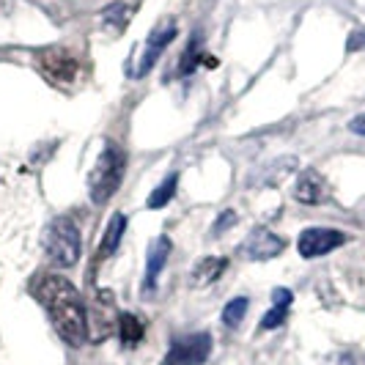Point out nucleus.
<instances>
[{"label": "nucleus", "instance_id": "nucleus-1", "mask_svg": "<svg viewBox=\"0 0 365 365\" xmlns=\"http://www.w3.org/2000/svg\"><path fill=\"white\" fill-rule=\"evenodd\" d=\"M34 297L44 305L53 327L69 346H83L88 338V311L80 292L61 274H44L34 286Z\"/></svg>", "mask_w": 365, "mask_h": 365}, {"label": "nucleus", "instance_id": "nucleus-2", "mask_svg": "<svg viewBox=\"0 0 365 365\" xmlns=\"http://www.w3.org/2000/svg\"><path fill=\"white\" fill-rule=\"evenodd\" d=\"M124 168H127V154L118 146L108 143L88 173V192L93 203H105L118 190V184L124 179Z\"/></svg>", "mask_w": 365, "mask_h": 365}, {"label": "nucleus", "instance_id": "nucleus-3", "mask_svg": "<svg viewBox=\"0 0 365 365\" xmlns=\"http://www.w3.org/2000/svg\"><path fill=\"white\" fill-rule=\"evenodd\" d=\"M44 250L61 267H74L80 261V231L72 217H55L44 231Z\"/></svg>", "mask_w": 365, "mask_h": 365}, {"label": "nucleus", "instance_id": "nucleus-4", "mask_svg": "<svg viewBox=\"0 0 365 365\" xmlns=\"http://www.w3.org/2000/svg\"><path fill=\"white\" fill-rule=\"evenodd\" d=\"M38 66L47 74V80H53L55 86H69L80 74V61L63 47H47L38 55Z\"/></svg>", "mask_w": 365, "mask_h": 365}, {"label": "nucleus", "instance_id": "nucleus-5", "mask_svg": "<svg viewBox=\"0 0 365 365\" xmlns=\"http://www.w3.org/2000/svg\"><path fill=\"white\" fill-rule=\"evenodd\" d=\"M209 351H212V338L206 332L184 335L170 344L165 365H201L209 357Z\"/></svg>", "mask_w": 365, "mask_h": 365}, {"label": "nucleus", "instance_id": "nucleus-6", "mask_svg": "<svg viewBox=\"0 0 365 365\" xmlns=\"http://www.w3.org/2000/svg\"><path fill=\"white\" fill-rule=\"evenodd\" d=\"M346 242V234L344 231H335V228H308L299 234V256L302 258H319L332 253L335 247H341Z\"/></svg>", "mask_w": 365, "mask_h": 365}, {"label": "nucleus", "instance_id": "nucleus-7", "mask_svg": "<svg viewBox=\"0 0 365 365\" xmlns=\"http://www.w3.org/2000/svg\"><path fill=\"white\" fill-rule=\"evenodd\" d=\"M176 22L173 19H165V22H160L154 31H151V36L146 38V47H143V55H140V61H138V69H135V74L140 77V74H146L154 63H157V58L168 50V44L176 38Z\"/></svg>", "mask_w": 365, "mask_h": 365}, {"label": "nucleus", "instance_id": "nucleus-8", "mask_svg": "<svg viewBox=\"0 0 365 365\" xmlns=\"http://www.w3.org/2000/svg\"><path fill=\"white\" fill-rule=\"evenodd\" d=\"M283 247H286V242H283L280 237L269 234L267 228H256V231L247 237L245 247H242V253L250 258V261H269V258L280 256Z\"/></svg>", "mask_w": 365, "mask_h": 365}, {"label": "nucleus", "instance_id": "nucleus-9", "mask_svg": "<svg viewBox=\"0 0 365 365\" xmlns=\"http://www.w3.org/2000/svg\"><path fill=\"white\" fill-rule=\"evenodd\" d=\"M168 256H170V239L168 237H157L151 245H148L146 277H143V292L146 294L157 289V280H160L165 264H168Z\"/></svg>", "mask_w": 365, "mask_h": 365}, {"label": "nucleus", "instance_id": "nucleus-10", "mask_svg": "<svg viewBox=\"0 0 365 365\" xmlns=\"http://www.w3.org/2000/svg\"><path fill=\"white\" fill-rule=\"evenodd\" d=\"M294 198L299 203H322L327 198V182L322 179L319 170H302L297 187H294Z\"/></svg>", "mask_w": 365, "mask_h": 365}, {"label": "nucleus", "instance_id": "nucleus-11", "mask_svg": "<svg viewBox=\"0 0 365 365\" xmlns=\"http://www.w3.org/2000/svg\"><path fill=\"white\" fill-rule=\"evenodd\" d=\"M225 267H228V261L225 258H201L195 267H192V283L195 286H209V283H215L220 274L225 272Z\"/></svg>", "mask_w": 365, "mask_h": 365}, {"label": "nucleus", "instance_id": "nucleus-12", "mask_svg": "<svg viewBox=\"0 0 365 365\" xmlns=\"http://www.w3.org/2000/svg\"><path fill=\"white\" fill-rule=\"evenodd\" d=\"M124 231H127V217H124L121 212H115V215L110 217L105 234H102L99 256H110V253H115V247H118V242H121V237H124Z\"/></svg>", "mask_w": 365, "mask_h": 365}, {"label": "nucleus", "instance_id": "nucleus-13", "mask_svg": "<svg viewBox=\"0 0 365 365\" xmlns=\"http://www.w3.org/2000/svg\"><path fill=\"white\" fill-rule=\"evenodd\" d=\"M143 322L135 316V313H121L118 316V335H121V344L124 346H135L143 341Z\"/></svg>", "mask_w": 365, "mask_h": 365}, {"label": "nucleus", "instance_id": "nucleus-14", "mask_svg": "<svg viewBox=\"0 0 365 365\" xmlns=\"http://www.w3.org/2000/svg\"><path fill=\"white\" fill-rule=\"evenodd\" d=\"M176 184H179V173H168L165 176V182L148 195V209H163L165 203L173 198V192H176Z\"/></svg>", "mask_w": 365, "mask_h": 365}, {"label": "nucleus", "instance_id": "nucleus-15", "mask_svg": "<svg viewBox=\"0 0 365 365\" xmlns=\"http://www.w3.org/2000/svg\"><path fill=\"white\" fill-rule=\"evenodd\" d=\"M247 297H237V299H231L225 308H222V324L225 327H239L242 324V319H245V313H247Z\"/></svg>", "mask_w": 365, "mask_h": 365}, {"label": "nucleus", "instance_id": "nucleus-16", "mask_svg": "<svg viewBox=\"0 0 365 365\" xmlns=\"http://www.w3.org/2000/svg\"><path fill=\"white\" fill-rule=\"evenodd\" d=\"M286 313H289V308H286V305H274L272 311H269L267 316H264V319H261V329L280 327V324L286 322Z\"/></svg>", "mask_w": 365, "mask_h": 365}, {"label": "nucleus", "instance_id": "nucleus-17", "mask_svg": "<svg viewBox=\"0 0 365 365\" xmlns=\"http://www.w3.org/2000/svg\"><path fill=\"white\" fill-rule=\"evenodd\" d=\"M272 302L274 305H286V308H289V305H292V292H289V289H274Z\"/></svg>", "mask_w": 365, "mask_h": 365}, {"label": "nucleus", "instance_id": "nucleus-18", "mask_svg": "<svg viewBox=\"0 0 365 365\" xmlns=\"http://www.w3.org/2000/svg\"><path fill=\"white\" fill-rule=\"evenodd\" d=\"M234 222H237V215H234V212H225V215H222V220L215 225V234H222V231H225V228H231Z\"/></svg>", "mask_w": 365, "mask_h": 365}, {"label": "nucleus", "instance_id": "nucleus-19", "mask_svg": "<svg viewBox=\"0 0 365 365\" xmlns=\"http://www.w3.org/2000/svg\"><path fill=\"white\" fill-rule=\"evenodd\" d=\"M349 129H351L354 135H363L365 138V113L363 115H357V118H351V121H349Z\"/></svg>", "mask_w": 365, "mask_h": 365}]
</instances>
